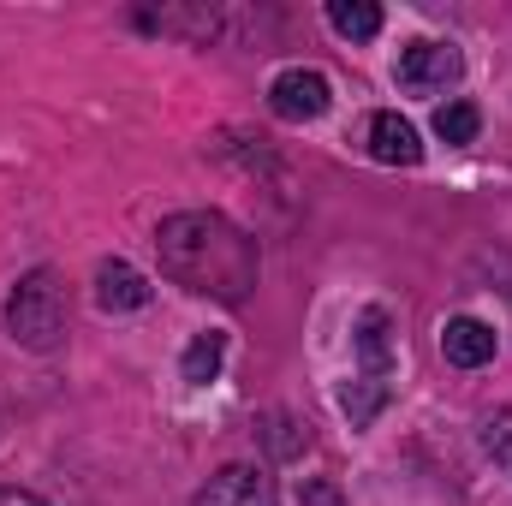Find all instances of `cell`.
<instances>
[{
    "mask_svg": "<svg viewBox=\"0 0 512 506\" xmlns=\"http://www.w3.org/2000/svg\"><path fill=\"white\" fill-rule=\"evenodd\" d=\"M155 256L161 274L179 280L197 298H221V304H245L256 286V245L215 209H185L167 215L155 227Z\"/></svg>",
    "mask_w": 512,
    "mask_h": 506,
    "instance_id": "6da1fadb",
    "label": "cell"
},
{
    "mask_svg": "<svg viewBox=\"0 0 512 506\" xmlns=\"http://www.w3.org/2000/svg\"><path fill=\"white\" fill-rule=\"evenodd\" d=\"M441 358H447L453 370H483V364L495 358V328L477 322V316H453V322L441 328Z\"/></svg>",
    "mask_w": 512,
    "mask_h": 506,
    "instance_id": "8992f818",
    "label": "cell"
},
{
    "mask_svg": "<svg viewBox=\"0 0 512 506\" xmlns=\"http://www.w3.org/2000/svg\"><path fill=\"white\" fill-rule=\"evenodd\" d=\"M483 126V114L471 108V102H447V108H435V137L441 143H471Z\"/></svg>",
    "mask_w": 512,
    "mask_h": 506,
    "instance_id": "4fadbf2b",
    "label": "cell"
},
{
    "mask_svg": "<svg viewBox=\"0 0 512 506\" xmlns=\"http://www.w3.org/2000/svg\"><path fill=\"white\" fill-rule=\"evenodd\" d=\"M370 155H376L382 167H417V161H423L417 126L399 120V114H370Z\"/></svg>",
    "mask_w": 512,
    "mask_h": 506,
    "instance_id": "52a82bcc",
    "label": "cell"
},
{
    "mask_svg": "<svg viewBox=\"0 0 512 506\" xmlns=\"http://www.w3.org/2000/svg\"><path fill=\"white\" fill-rule=\"evenodd\" d=\"M328 102H334V84H328L316 66H286V72L268 84V108H274L280 120H292V126L322 120V114H328Z\"/></svg>",
    "mask_w": 512,
    "mask_h": 506,
    "instance_id": "277c9868",
    "label": "cell"
},
{
    "mask_svg": "<svg viewBox=\"0 0 512 506\" xmlns=\"http://www.w3.org/2000/svg\"><path fill=\"white\" fill-rule=\"evenodd\" d=\"M382 405H387V381H376V376H352L340 387V411L352 417V429H364Z\"/></svg>",
    "mask_w": 512,
    "mask_h": 506,
    "instance_id": "8fae6325",
    "label": "cell"
},
{
    "mask_svg": "<svg viewBox=\"0 0 512 506\" xmlns=\"http://www.w3.org/2000/svg\"><path fill=\"white\" fill-rule=\"evenodd\" d=\"M96 304H102V310H143V304H149V280H143L131 262L114 256V262L96 268Z\"/></svg>",
    "mask_w": 512,
    "mask_h": 506,
    "instance_id": "ba28073f",
    "label": "cell"
},
{
    "mask_svg": "<svg viewBox=\"0 0 512 506\" xmlns=\"http://www.w3.org/2000/svg\"><path fill=\"white\" fill-rule=\"evenodd\" d=\"M328 24L340 36H352V42H370L382 30V6H370V0H334L328 6Z\"/></svg>",
    "mask_w": 512,
    "mask_h": 506,
    "instance_id": "7c38bea8",
    "label": "cell"
},
{
    "mask_svg": "<svg viewBox=\"0 0 512 506\" xmlns=\"http://www.w3.org/2000/svg\"><path fill=\"white\" fill-rule=\"evenodd\" d=\"M0 506H48V501L30 495V489H0Z\"/></svg>",
    "mask_w": 512,
    "mask_h": 506,
    "instance_id": "2e32d148",
    "label": "cell"
},
{
    "mask_svg": "<svg viewBox=\"0 0 512 506\" xmlns=\"http://www.w3.org/2000/svg\"><path fill=\"white\" fill-rule=\"evenodd\" d=\"M221 364H227V334H197L191 346H185V381L191 387H209V381L221 376Z\"/></svg>",
    "mask_w": 512,
    "mask_h": 506,
    "instance_id": "30bf717a",
    "label": "cell"
},
{
    "mask_svg": "<svg viewBox=\"0 0 512 506\" xmlns=\"http://www.w3.org/2000/svg\"><path fill=\"white\" fill-rule=\"evenodd\" d=\"M304 506H340V489L334 483H304Z\"/></svg>",
    "mask_w": 512,
    "mask_h": 506,
    "instance_id": "9a60e30c",
    "label": "cell"
},
{
    "mask_svg": "<svg viewBox=\"0 0 512 506\" xmlns=\"http://www.w3.org/2000/svg\"><path fill=\"white\" fill-rule=\"evenodd\" d=\"M352 346H358V364H364L358 376L387 381V370H393V346H387V316H382V310H364V316H358Z\"/></svg>",
    "mask_w": 512,
    "mask_h": 506,
    "instance_id": "9c48e42d",
    "label": "cell"
},
{
    "mask_svg": "<svg viewBox=\"0 0 512 506\" xmlns=\"http://www.w3.org/2000/svg\"><path fill=\"white\" fill-rule=\"evenodd\" d=\"M483 447L495 453V465L512 471V411H495V417L483 423Z\"/></svg>",
    "mask_w": 512,
    "mask_h": 506,
    "instance_id": "5bb4252c",
    "label": "cell"
},
{
    "mask_svg": "<svg viewBox=\"0 0 512 506\" xmlns=\"http://www.w3.org/2000/svg\"><path fill=\"white\" fill-rule=\"evenodd\" d=\"M6 334L24 352H54L66 340V286L54 280V268H30L12 298H6Z\"/></svg>",
    "mask_w": 512,
    "mask_h": 506,
    "instance_id": "7a4b0ae2",
    "label": "cell"
},
{
    "mask_svg": "<svg viewBox=\"0 0 512 506\" xmlns=\"http://www.w3.org/2000/svg\"><path fill=\"white\" fill-rule=\"evenodd\" d=\"M459 72H465V54H459L453 42L417 36V42H405V54H399V90H411V96H435V90H447Z\"/></svg>",
    "mask_w": 512,
    "mask_h": 506,
    "instance_id": "3957f363",
    "label": "cell"
},
{
    "mask_svg": "<svg viewBox=\"0 0 512 506\" xmlns=\"http://www.w3.org/2000/svg\"><path fill=\"white\" fill-rule=\"evenodd\" d=\"M274 477L262 471V465H227V471H215L203 489H197V501L191 506H274Z\"/></svg>",
    "mask_w": 512,
    "mask_h": 506,
    "instance_id": "5b68a950",
    "label": "cell"
}]
</instances>
